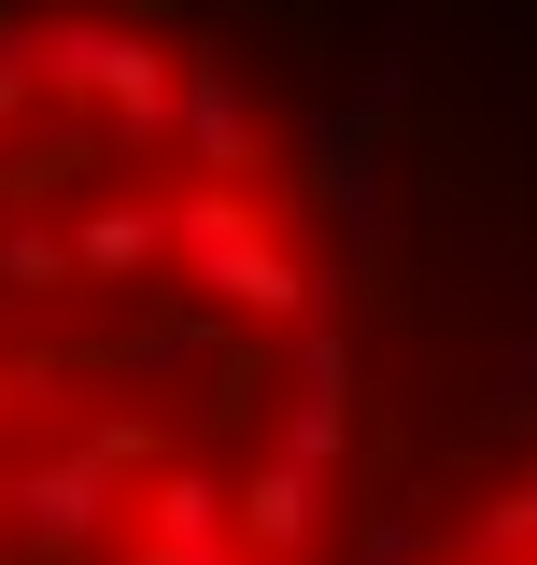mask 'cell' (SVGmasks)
<instances>
[{
    "instance_id": "277c9868",
    "label": "cell",
    "mask_w": 537,
    "mask_h": 565,
    "mask_svg": "<svg viewBox=\"0 0 537 565\" xmlns=\"http://www.w3.org/2000/svg\"><path fill=\"white\" fill-rule=\"evenodd\" d=\"M467 552H481V565H537V481L481 509V523H467Z\"/></svg>"
},
{
    "instance_id": "7a4b0ae2",
    "label": "cell",
    "mask_w": 537,
    "mask_h": 565,
    "mask_svg": "<svg viewBox=\"0 0 537 565\" xmlns=\"http://www.w3.org/2000/svg\"><path fill=\"white\" fill-rule=\"evenodd\" d=\"M128 565H255L241 523H227V481L212 467H156L141 481V523H128Z\"/></svg>"
},
{
    "instance_id": "5b68a950",
    "label": "cell",
    "mask_w": 537,
    "mask_h": 565,
    "mask_svg": "<svg viewBox=\"0 0 537 565\" xmlns=\"http://www.w3.org/2000/svg\"><path fill=\"white\" fill-rule=\"evenodd\" d=\"M14 396H29V382H14V367H0V424H14Z\"/></svg>"
},
{
    "instance_id": "3957f363",
    "label": "cell",
    "mask_w": 537,
    "mask_h": 565,
    "mask_svg": "<svg viewBox=\"0 0 537 565\" xmlns=\"http://www.w3.org/2000/svg\"><path fill=\"white\" fill-rule=\"evenodd\" d=\"M326 481H339V467H297V452H268L255 481H227L241 552H255V565H312V552H326Z\"/></svg>"
},
{
    "instance_id": "6da1fadb",
    "label": "cell",
    "mask_w": 537,
    "mask_h": 565,
    "mask_svg": "<svg viewBox=\"0 0 537 565\" xmlns=\"http://www.w3.org/2000/svg\"><path fill=\"white\" fill-rule=\"evenodd\" d=\"M0 509L29 523V537H114L128 523V438H85V452H43V467H14L0 481Z\"/></svg>"
}]
</instances>
